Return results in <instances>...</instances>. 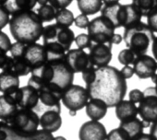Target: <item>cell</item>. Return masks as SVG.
<instances>
[{
  "label": "cell",
  "instance_id": "13",
  "mask_svg": "<svg viewBox=\"0 0 157 140\" xmlns=\"http://www.w3.org/2000/svg\"><path fill=\"white\" fill-rule=\"evenodd\" d=\"M106 128L99 121H87L82 124L78 130L80 140H106Z\"/></svg>",
  "mask_w": 157,
  "mask_h": 140
},
{
  "label": "cell",
  "instance_id": "26",
  "mask_svg": "<svg viewBox=\"0 0 157 140\" xmlns=\"http://www.w3.org/2000/svg\"><path fill=\"white\" fill-rule=\"evenodd\" d=\"M55 20L56 23L61 26L70 27L74 23L75 18L72 11H70L67 9H61L56 10V15Z\"/></svg>",
  "mask_w": 157,
  "mask_h": 140
},
{
  "label": "cell",
  "instance_id": "16",
  "mask_svg": "<svg viewBox=\"0 0 157 140\" xmlns=\"http://www.w3.org/2000/svg\"><path fill=\"white\" fill-rule=\"evenodd\" d=\"M0 69L2 71L13 73L19 77H24L32 73V67L21 59L5 54L0 57Z\"/></svg>",
  "mask_w": 157,
  "mask_h": 140
},
{
  "label": "cell",
  "instance_id": "8",
  "mask_svg": "<svg viewBox=\"0 0 157 140\" xmlns=\"http://www.w3.org/2000/svg\"><path fill=\"white\" fill-rule=\"evenodd\" d=\"M115 30L116 28L112 22L102 15L93 19L87 28L93 42L96 43H112Z\"/></svg>",
  "mask_w": 157,
  "mask_h": 140
},
{
  "label": "cell",
  "instance_id": "35",
  "mask_svg": "<svg viewBox=\"0 0 157 140\" xmlns=\"http://www.w3.org/2000/svg\"><path fill=\"white\" fill-rule=\"evenodd\" d=\"M147 25L152 30L153 32L157 33V8L147 16Z\"/></svg>",
  "mask_w": 157,
  "mask_h": 140
},
{
  "label": "cell",
  "instance_id": "24",
  "mask_svg": "<svg viewBox=\"0 0 157 140\" xmlns=\"http://www.w3.org/2000/svg\"><path fill=\"white\" fill-rule=\"evenodd\" d=\"M78 8L82 14L94 15L101 11L103 8V0H76Z\"/></svg>",
  "mask_w": 157,
  "mask_h": 140
},
{
  "label": "cell",
  "instance_id": "40",
  "mask_svg": "<svg viewBox=\"0 0 157 140\" xmlns=\"http://www.w3.org/2000/svg\"><path fill=\"white\" fill-rule=\"evenodd\" d=\"M8 135V124L5 121L0 120V140H6Z\"/></svg>",
  "mask_w": 157,
  "mask_h": 140
},
{
  "label": "cell",
  "instance_id": "22",
  "mask_svg": "<svg viewBox=\"0 0 157 140\" xmlns=\"http://www.w3.org/2000/svg\"><path fill=\"white\" fill-rule=\"evenodd\" d=\"M37 4V0H8L4 7L10 15L20 12L33 10Z\"/></svg>",
  "mask_w": 157,
  "mask_h": 140
},
{
  "label": "cell",
  "instance_id": "11",
  "mask_svg": "<svg viewBox=\"0 0 157 140\" xmlns=\"http://www.w3.org/2000/svg\"><path fill=\"white\" fill-rule=\"evenodd\" d=\"M65 59L74 73H82L86 68L94 65L90 54L80 48L67 51Z\"/></svg>",
  "mask_w": 157,
  "mask_h": 140
},
{
  "label": "cell",
  "instance_id": "31",
  "mask_svg": "<svg viewBox=\"0 0 157 140\" xmlns=\"http://www.w3.org/2000/svg\"><path fill=\"white\" fill-rule=\"evenodd\" d=\"M75 43L80 49H89L93 44V41L88 33H81L75 37Z\"/></svg>",
  "mask_w": 157,
  "mask_h": 140
},
{
  "label": "cell",
  "instance_id": "33",
  "mask_svg": "<svg viewBox=\"0 0 157 140\" xmlns=\"http://www.w3.org/2000/svg\"><path fill=\"white\" fill-rule=\"evenodd\" d=\"M10 20V14L4 6H0V31L4 29Z\"/></svg>",
  "mask_w": 157,
  "mask_h": 140
},
{
  "label": "cell",
  "instance_id": "5",
  "mask_svg": "<svg viewBox=\"0 0 157 140\" xmlns=\"http://www.w3.org/2000/svg\"><path fill=\"white\" fill-rule=\"evenodd\" d=\"M101 15L107 18L115 28H128L140 22L141 15L133 4L105 5L101 9Z\"/></svg>",
  "mask_w": 157,
  "mask_h": 140
},
{
  "label": "cell",
  "instance_id": "34",
  "mask_svg": "<svg viewBox=\"0 0 157 140\" xmlns=\"http://www.w3.org/2000/svg\"><path fill=\"white\" fill-rule=\"evenodd\" d=\"M33 135L35 140H55L53 133L46 131L43 128L41 130H37L36 132H34Z\"/></svg>",
  "mask_w": 157,
  "mask_h": 140
},
{
  "label": "cell",
  "instance_id": "4",
  "mask_svg": "<svg viewBox=\"0 0 157 140\" xmlns=\"http://www.w3.org/2000/svg\"><path fill=\"white\" fill-rule=\"evenodd\" d=\"M123 39L127 48L130 49L136 56H139L146 54L150 45L155 39V35L147 24L140 21L136 25L126 28Z\"/></svg>",
  "mask_w": 157,
  "mask_h": 140
},
{
  "label": "cell",
  "instance_id": "41",
  "mask_svg": "<svg viewBox=\"0 0 157 140\" xmlns=\"http://www.w3.org/2000/svg\"><path fill=\"white\" fill-rule=\"evenodd\" d=\"M150 134L153 138V140H157V121L152 123L150 128Z\"/></svg>",
  "mask_w": 157,
  "mask_h": 140
},
{
  "label": "cell",
  "instance_id": "49",
  "mask_svg": "<svg viewBox=\"0 0 157 140\" xmlns=\"http://www.w3.org/2000/svg\"><path fill=\"white\" fill-rule=\"evenodd\" d=\"M69 114L71 116H75L77 114V111H69Z\"/></svg>",
  "mask_w": 157,
  "mask_h": 140
},
{
  "label": "cell",
  "instance_id": "50",
  "mask_svg": "<svg viewBox=\"0 0 157 140\" xmlns=\"http://www.w3.org/2000/svg\"><path fill=\"white\" fill-rule=\"evenodd\" d=\"M8 0H0V6H4Z\"/></svg>",
  "mask_w": 157,
  "mask_h": 140
},
{
  "label": "cell",
  "instance_id": "23",
  "mask_svg": "<svg viewBox=\"0 0 157 140\" xmlns=\"http://www.w3.org/2000/svg\"><path fill=\"white\" fill-rule=\"evenodd\" d=\"M119 126L123 128L133 140L135 137L139 136L140 134H143V130L145 128L144 123L142 120L139 118H132L127 121H122L119 123Z\"/></svg>",
  "mask_w": 157,
  "mask_h": 140
},
{
  "label": "cell",
  "instance_id": "39",
  "mask_svg": "<svg viewBox=\"0 0 157 140\" xmlns=\"http://www.w3.org/2000/svg\"><path fill=\"white\" fill-rule=\"evenodd\" d=\"M120 71L126 79H131L133 77V75L135 74L133 66H129V65H124V67L120 70Z\"/></svg>",
  "mask_w": 157,
  "mask_h": 140
},
{
  "label": "cell",
  "instance_id": "27",
  "mask_svg": "<svg viewBox=\"0 0 157 140\" xmlns=\"http://www.w3.org/2000/svg\"><path fill=\"white\" fill-rule=\"evenodd\" d=\"M37 14L44 22H50L56 19V9L50 4H47L44 6H40L37 9Z\"/></svg>",
  "mask_w": 157,
  "mask_h": 140
},
{
  "label": "cell",
  "instance_id": "17",
  "mask_svg": "<svg viewBox=\"0 0 157 140\" xmlns=\"http://www.w3.org/2000/svg\"><path fill=\"white\" fill-rule=\"evenodd\" d=\"M40 125L43 129L51 133L56 132L62 125V117L60 112L54 110L45 111L40 116Z\"/></svg>",
  "mask_w": 157,
  "mask_h": 140
},
{
  "label": "cell",
  "instance_id": "20",
  "mask_svg": "<svg viewBox=\"0 0 157 140\" xmlns=\"http://www.w3.org/2000/svg\"><path fill=\"white\" fill-rule=\"evenodd\" d=\"M20 77L10 73L2 71L0 73V92L3 94H12L20 88Z\"/></svg>",
  "mask_w": 157,
  "mask_h": 140
},
{
  "label": "cell",
  "instance_id": "36",
  "mask_svg": "<svg viewBox=\"0 0 157 140\" xmlns=\"http://www.w3.org/2000/svg\"><path fill=\"white\" fill-rule=\"evenodd\" d=\"M74 23L78 28H80V29H87L90 24V20H89V18L87 15L82 13L81 15H78L75 18Z\"/></svg>",
  "mask_w": 157,
  "mask_h": 140
},
{
  "label": "cell",
  "instance_id": "1",
  "mask_svg": "<svg viewBox=\"0 0 157 140\" xmlns=\"http://www.w3.org/2000/svg\"><path fill=\"white\" fill-rule=\"evenodd\" d=\"M126 80L120 70L115 66L97 67L95 80L86 85V90L90 99H101L108 108H112L124 100L128 90Z\"/></svg>",
  "mask_w": 157,
  "mask_h": 140
},
{
  "label": "cell",
  "instance_id": "29",
  "mask_svg": "<svg viewBox=\"0 0 157 140\" xmlns=\"http://www.w3.org/2000/svg\"><path fill=\"white\" fill-rule=\"evenodd\" d=\"M106 140H132V139L123 128L118 126L117 128H114L109 133H107Z\"/></svg>",
  "mask_w": 157,
  "mask_h": 140
},
{
  "label": "cell",
  "instance_id": "19",
  "mask_svg": "<svg viewBox=\"0 0 157 140\" xmlns=\"http://www.w3.org/2000/svg\"><path fill=\"white\" fill-rule=\"evenodd\" d=\"M86 114L91 120L100 121L107 113V105L101 99H90L85 106Z\"/></svg>",
  "mask_w": 157,
  "mask_h": 140
},
{
  "label": "cell",
  "instance_id": "9",
  "mask_svg": "<svg viewBox=\"0 0 157 140\" xmlns=\"http://www.w3.org/2000/svg\"><path fill=\"white\" fill-rule=\"evenodd\" d=\"M143 93L144 97L139 103L138 112L146 128L157 121V90L155 87H148Z\"/></svg>",
  "mask_w": 157,
  "mask_h": 140
},
{
  "label": "cell",
  "instance_id": "7",
  "mask_svg": "<svg viewBox=\"0 0 157 140\" xmlns=\"http://www.w3.org/2000/svg\"><path fill=\"white\" fill-rule=\"evenodd\" d=\"M17 133L24 135H32L40 125L39 114L30 109H19L10 119L6 121Z\"/></svg>",
  "mask_w": 157,
  "mask_h": 140
},
{
  "label": "cell",
  "instance_id": "30",
  "mask_svg": "<svg viewBox=\"0 0 157 140\" xmlns=\"http://www.w3.org/2000/svg\"><path fill=\"white\" fill-rule=\"evenodd\" d=\"M12 43L7 33L0 31V57L10 52Z\"/></svg>",
  "mask_w": 157,
  "mask_h": 140
},
{
  "label": "cell",
  "instance_id": "48",
  "mask_svg": "<svg viewBox=\"0 0 157 140\" xmlns=\"http://www.w3.org/2000/svg\"><path fill=\"white\" fill-rule=\"evenodd\" d=\"M55 140H67V139L64 136H62V135H58V136L55 137Z\"/></svg>",
  "mask_w": 157,
  "mask_h": 140
},
{
  "label": "cell",
  "instance_id": "14",
  "mask_svg": "<svg viewBox=\"0 0 157 140\" xmlns=\"http://www.w3.org/2000/svg\"><path fill=\"white\" fill-rule=\"evenodd\" d=\"M133 68L136 76L140 79H151L157 71V61L154 57L147 54L136 56L133 63Z\"/></svg>",
  "mask_w": 157,
  "mask_h": 140
},
{
  "label": "cell",
  "instance_id": "44",
  "mask_svg": "<svg viewBox=\"0 0 157 140\" xmlns=\"http://www.w3.org/2000/svg\"><path fill=\"white\" fill-rule=\"evenodd\" d=\"M151 52H152L153 57L157 61V37H155V39L153 40V42L151 43Z\"/></svg>",
  "mask_w": 157,
  "mask_h": 140
},
{
  "label": "cell",
  "instance_id": "43",
  "mask_svg": "<svg viewBox=\"0 0 157 140\" xmlns=\"http://www.w3.org/2000/svg\"><path fill=\"white\" fill-rule=\"evenodd\" d=\"M133 140H153V138L151 137V135L150 134H145V133H143V134H140L139 136L135 137Z\"/></svg>",
  "mask_w": 157,
  "mask_h": 140
},
{
  "label": "cell",
  "instance_id": "37",
  "mask_svg": "<svg viewBox=\"0 0 157 140\" xmlns=\"http://www.w3.org/2000/svg\"><path fill=\"white\" fill-rule=\"evenodd\" d=\"M144 97V93L143 91L138 90V89H135V90H132L129 91L128 93V98H129V101H131L132 102L134 103H140L142 99Z\"/></svg>",
  "mask_w": 157,
  "mask_h": 140
},
{
  "label": "cell",
  "instance_id": "21",
  "mask_svg": "<svg viewBox=\"0 0 157 140\" xmlns=\"http://www.w3.org/2000/svg\"><path fill=\"white\" fill-rule=\"evenodd\" d=\"M115 108H116V116L120 122L136 118L137 115L139 114L138 107L134 102H132L129 100L121 101L119 103L117 104Z\"/></svg>",
  "mask_w": 157,
  "mask_h": 140
},
{
  "label": "cell",
  "instance_id": "47",
  "mask_svg": "<svg viewBox=\"0 0 157 140\" xmlns=\"http://www.w3.org/2000/svg\"><path fill=\"white\" fill-rule=\"evenodd\" d=\"M151 79L152 82L155 84V88H156V90H157V74H154Z\"/></svg>",
  "mask_w": 157,
  "mask_h": 140
},
{
  "label": "cell",
  "instance_id": "38",
  "mask_svg": "<svg viewBox=\"0 0 157 140\" xmlns=\"http://www.w3.org/2000/svg\"><path fill=\"white\" fill-rule=\"evenodd\" d=\"M49 4L53 6L56 10L61 9H67L73 0H48Z\"/></svg>",
  "mask_w": 157,
  "mask_h": 140
},
{
  "label": "cell",
  "instance_id": "28",
  "mask_svg": "<svg viewBox=\"0 0 157 140\" xmlns=\"http://www.w3.org/2000/svg\"><path fill=\"white\" fill-rule=\"evenodd\" d=\"M136 59V54L128 48L123 49L119 52L117 55L118 62L123 65H129L133 64L134 61Z\"/></svg>",
  "mask_w": 157,
  "mask_h": 140
},
{
  "label": "cell",
  "instance_id": "2",
  "mask_svg": "<svg viewBox=\"0 0 157 140\" xmlns=\"http://www.w3.org/2000/svg\"><path fill=\"white\" fill-rule=\"evenodd\" d=\"M9 25L14 40L25 43H33L39 41L44 28V21L33 10L12 15Z\"/></svg>",
  "mask_w": 157,
  "mask_h": 140
},
{
  "label": "cell",
  "instance_id": "46",
  "mask_svg": "<svg viewBox=\"0 0 157 140\" xmlns=\"http://www.w3.org/2000/svg\"><path fill=\"white\" fill-rule=\"evenodd\" d=\"M37 4H39L40 6H44L49 4V1L48 0H37Z\"/></svg>",
  "mask_w": 157,
  "mask_h": 140
},
{
  "label": "cell",
  "instance_id": "15",
  "mask_svg": "<svg viewBox=\"0 0 157 140\" xmlns=\"http://www.w3.org/2000/svg\"><path fill=\"white\" fill-rule=\"evenodd\" d=\"M112 45L113 43H96L93 42L90 50V57L92 63L96 67H104L108 65L112 60Z\"/></svg>",
  "mask_w": 157,
  "mask_h": 140
},
{
  "label": "cell",
  "instance_id": "32",
  "mask_svg": "<svg viewBox=\"0 0 157 140\" xmlns=\"http://www.w3.org/2000/svg\"><path fill=\"white\" fill-rule=\"evenodd\" d=\"M96 68L97 67H95L94 65H92V66L86 68L84 71L82 73V79H83V81L85 82L86 85L92 84L95 80V78H96Z\"/></svg>",
  "mask_w": 157,
  "mask_h": 140
},
{
  "label": "cell",
  "instance_id": "10",
  "mask_svg": "<svg viewBox=\"0 0 157 140\" xmlns=\"http://www.w3.org/2000/svg\"><path fill=\"white\" fill-rule=\"evenodd\" d=\"M89 100L90 97L86 88L72 84L64 90L61 101L69 111H80L86 106Z\"/></svg>",
  "mask_w": 157,
  "mask_h": 140
},
{
  "label": "cell",
  "instance_id": "3",
  "mask_svg": "<svg viewBox=\"0 0 157 140\" xmlns=\"http://www.w3.org/2000/svg\"><path fill=\"white\" fill-rule=\"evenodd\" d=\"M43 44L48 52L66 54L75 42V35L69 27L61 26L57 23L49 24L44 28Z\"/></svg>",
  "mask_w": 157,
  "mask_h": 140
},
{
  "label": "cell",
  "instance_id": "45",
  "mask_svg": "<svg viewBox=\"0 0 157 140\" xmlns=\"http://www.w3.org/2000/svg\"><path fill=\"white\" fill-rule=\"evenodd\" d=\"M103 3L105 5H114L119 3V0H103Z\"/></svg>",
  "mask_w": 157,
  "mask_h": 140
},
{
  "label": "cell",
  "instance_id": "18",
  "mask_svg": "<svg viewBox=\"0 0 157 140\" xmlns=\"http://www.w3.org/2000/svg\"><path fill=\"white\" fill-rule=\"evenodd\" d=\"M19 106L12 94H3L0 96V120L7 121L18 110Z\"/></svg>",
  "mask_w": 157,
  "mask_h": 140
},
{
  "label": "cell",
  "instance_id": "42",
  "mask_svg": "<svg viewBox=\"0 0 157 140\" xmlns=\"http://www.w3.org/2000/svg\"><path fill=\"white\" fill-rule=\"evenodd\" d=\"M122 41H124V39L120 34H117V33L114 34V36L112 38V43L113 44H119V43H121Z\"/></svg>",
  "mask_w": 157,
  "mask_h": 140
},
{
  "label": "cell",
  "instance_id": "12",
  "mask_svg": "<svg viewBox=\"0 0 157 140\" xmlns=\"http://www.w3.org/2000/svg\"><path fill=\"white\" fill-rule=\"evenodd\" d=\"M19 108L30 109L35 111L40 102L38 91L32 86L26 85L19 88V90L13 93Z\"/></svg>",
  "mask_w": 157,
  "mask_h": 140
},
{
  "label": "cell",
  "instance_id": "25",
  "mask_svg": "<svg viewBox=\"0 0 157 140\" xmlns=\"http://www.w3.org/2000/svg\"><path fill=\"white\" fill-rule=\"evenodd\" d=\"M132 4L142 17H147L157 8V0H132Z\"/></svg>",
  "mask_w": 157,
  "mask_h": 140
},
{
  "label": "cell",
  "instance_id": "6",
  "mask_svg": "<svg viewBox=\"0 0 157 140\" xmlns=\"http://www.w3.org/2000/svg\"><path fill=\"white\" fill-rule=\"evenodd\" d=\"M10 53L14 58L21 59L27 63L32 67V69L47 63L49 60L48 51L44 45L39 44L37 42L25 43L16 42L12 43Z\"/></svg>",
  "mask_w": 157,
  "mask_h": 140
}]
</instances>
